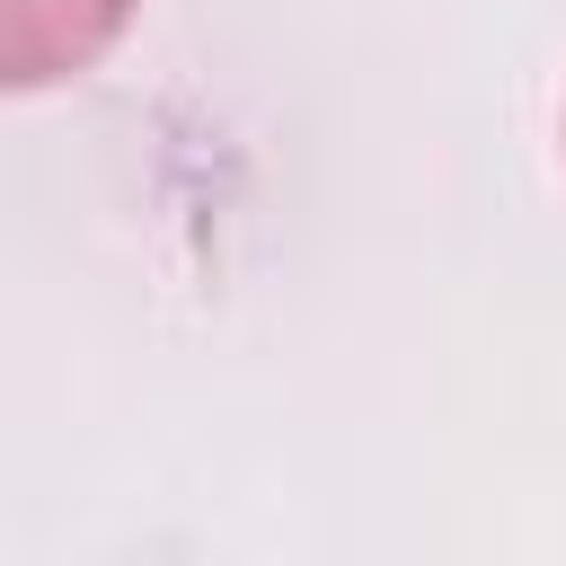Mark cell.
<instances>
[{
	"instance_id": "6da1fadb",
	"label": "cell",
	"mask_w": 566,
	"mask_h": 566,
	"mask_svg": "<svg viewBox=\"0 0 566 566\" xmlns=\"http://www.w3.org/2000/svg\"><path fill=\"white\" fill-rule=\"evenodd\" d=\"M124 27H133V0H0V80L9 88L80 80Z\"/></svg>"
}]
</instances>
